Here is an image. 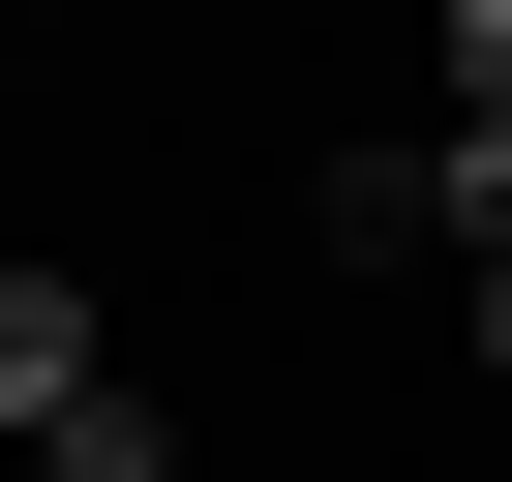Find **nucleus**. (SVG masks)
I'll list each match as a JSON object with an SVG mask.
<instances>
[{
  "label": "nucleus",
  "instance_id": "2",
  "mask_svg": "<svg viewBox=\"0 0 512 482\" xmlns=\"http://www.w3.org/2000/svg\"><path fill=\"white\" fill-rule=\"evenodd\" d=\"M31 482H181V392H151V362H91V392L31 422Z\"/></svg>",
  "mask_w": 512,
  "mask_h": 482
},
{
  "label": "nucleus",
  "instance_id": "4",
  "mask_svg": "<svg viewBox=\"0 0 512 482\" xmlns=\"http://www.w3.org/2000/svg\"><path fill=\"white\" fill-rule=\"evenodd\" d=\"M452 302H482V392H512V211H482V272H452Z\"/></svg>",
  "mask_w": 512,
  "mask_h": 482
},
{
  "label": "nucleus",
  "instance_id": "3",
  "mask_svg": "<svg viewBox=\"0 0 512 482\" xmlns=\"http://www.w3.org/2000/svg\"><path fill=\"white\" fill-rule=\"evenodd\" d=\"M512 211V0H452V241Z\"/></svg>",
  "mask_w": 512,
  "mask_h": 482
},
{
  "label": "nucleus",
  "instance_id": "1",
  "mask_svg": "<svg viewBox=\"0 0 512 482\" xmlns=\"http://www.w3.org/2000/svg\"><path fill=\"white\" fill-rule=\"evenodd\" d=\"M91 362H121V332H91V272H31V241H0V452H31Z\"/></svg>",
  "mask_w": 512,
  "mask_h": 482
}]
</instances>
